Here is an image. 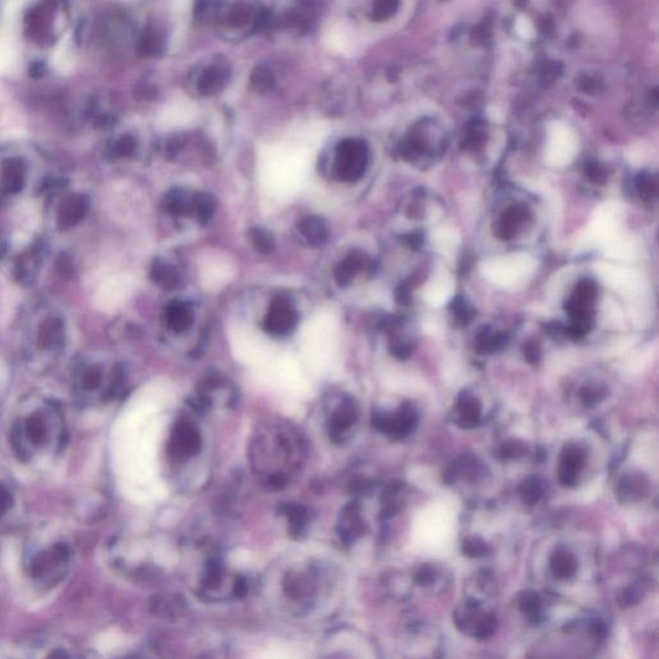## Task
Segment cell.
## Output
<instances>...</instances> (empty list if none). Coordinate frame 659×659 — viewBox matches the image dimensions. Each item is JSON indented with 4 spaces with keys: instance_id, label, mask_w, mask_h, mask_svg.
I'll return each instance as SVG.
<instances>
[{
    "instance_id": "cell-1",
    "label": "cell",
    "mask_w": 659,
    "mask_h": 659,
    "mask_svg": "<svg viewBox=\"0 0 659 659\" xmlns=\"http://www.w3.org/2000/svg\"><path fill=\"white\" fill-rule=\"evenodd\" d=\"M309 158L304 147L274 145L264 149L260 160L264 186L279 196L294 193L304 181Z\"/></svg>"
},
{
    "instance_id": "cell-2",
    "label": "cell",
    "mask_w": 659,
    "mask_h": 659,
    "mask_svg": "<svg viewBox=\"0 0 659 659\" xmlns=\"http://www.w3.org/2000/svg\"><path fill=\"white\" fill-rule=\"evenodd\" d=\"M479 269L482 276L496 286L514 288L535 273V260L526 253H519L483 260Z\"/></svg>"
},
{
    "instance_id": "cell-3",
    "label": "cell",
    "mask_w": 659,
    "mask_h": 659,
    "mask_svg": "<svg viewBox=\"0 0 659 659\" xmlns=\"http://www.w3.org/2000/svg\"><path fill=\"white\" fill-rule=\"evenodd\" d=\"M578 152V142L575 132L561 121H554L549 126L547 143L545 149V164L552 168H564L570 164Z\"/></svg>"
},
{
    "instance_id": "cell-4",
    "label": "cell",
    "mask_w": 659,
    "mask_h": 659,
    "mask_svg": "<svg viewBox=\"0 0 659 659\" xmlns=\"http://www.w3.org/2000/svg\"><path fill=\"white\" fill-rule=\"evenodd\" d=\"M338 325L332 316L321 314L309 322L303 330V348L314 360L327 357L336 340Z\"/></svg>"
},
{
    "instance_id": "cell-5",
    "label": "cell",
    "mask_w": 659,
    "mask_h": 659,
    "mask_svg": "<svg viewBox=\"0 0 659 659\" xmlns=\"http://www.w3.org/2000/svg\"><path fill=\"white\" fill-rule=\"evenodd\" d=\"M599 279L609 288L626 297H639L646 291V280L637 269L619 264H596Z\"/></svg>"
},
{
    "instance_id": "cell-6",
    "label": "cell",
    "mask_w": 659,
    "mask_h": 659,
    "mask_svg": "<svg viewBox=\"0 0 659 659\" xmlns=\"http://www.w3.org/2000/svg\"><path fill=\"white\" fill-rule=\"evenodd\" d=\"M622 209L616 202L609 201L599 206L579 244L602 246L607 239L622 230Z\"/></svg>"
},
{
    "instance_id": "cell-7",
    "label": "cell",
    "mask_w": 659,
    "mask_h": 659,
    "mask_svg": "<svg viewBox=\"0 0 659 659\" xmlns=\"http://www.w3.org/2000/svg\"><path fill=\"white\" fill-rule=\"evenodd\" d=\"M134 281L129 274H117L105 281L93 297L94 306L102 312L115 311L132 293Z\"/></svg>"
},
{
    "instance_id": "cell-8",
    "label": "cell",
    "mask_w": 659,
    "mask_h": 659,
    "mask_svg": "<svg viewBox=\"0 0 659 659\" xmlns=\"http://www.w3.org/2000/svg\"><path fill=\"white\" fill-rule=\"evenodd\" d=\"M196 116V105L190 99L179 97L165 105L158 115V125L163 129H179L193 123Z\"/></svg>"
},
{
    "instance_id": "cell-9",
    "label": "cell",
    "mask_w": 659,
    "mask_h": 659,
    "mask_svg": "<svg viewBox=\"0 0 659 659\" xmlns=\"http://www.w3.org/2000/svg\"><path fill=\"white\" fill-rule=\"evenodd\" d=\"M232 264L223 256H209L200 268V277L202 286L209 290H215L228 282L232 277Z\"/></svg>"
},
{
    "instance_id": "cell-10",
    "label": "cell",
    "mask_w": 659,
    "mask_h": 659,
    "mask_svg": "<svg viewBox=\"0 0 659 659\" xmlns=\"http://www.w3.org/2000/svg\"><path fill=\"white\" fill-rule=\"evenodd\" d=\"M453 291H454V282L451 274L440 269L431 276L422 294H424V299L428 302L429 304L439 308L451 300Z\"/></svg>"
},
{
    "instance_id": "cell-11",
    "label": "cell",
    "mask_w": 659,
    "mask_h": 659,
    "mask_svg": "<svg viewBox=\"0 0 659 659\" xmlns=\"http://www.w3.org/2000/svg\"><path fill=\"white\" fill-rule=\"evenodd\" d=\"M297 322L294 309L288 302L279 299L273 303L271 311L265 320V329L274 335H283L293 329Z\"/></svg>"
},
{
    "instance_id": "cell-12",
    "label": "cell",
    "mask_w": 659,
    "mask_h": 659,
    "mask_svg": "<svg viewBox=\"0 0 659 659\" xmlns=\"http://www.w3.org/2000/svg\"><path fill=\"white\" fill-rule=\"evenodd\" d=\"M600 247L604 254L613 260L630 262L634 260L637 256L636 239L622 230L612 236L609 239H607Z\"/></svg>"
},
{
    "instance_id": "cell-13",
    "label": "cell",
    "mask_w": 659,
    "mask_h": 659,
    "mask_svg": "<svg viewBox=\"0 0 659 659\" xmlns=\"http://www.w3.org/2000/svg\"><path fill=\"white\" fill-rule=\"evenodd\" d=\"M585 462V452L576 445L565 447L561 453L559 478L564 486L576 484L577 475Z\"/></svg>"
},
{
    "instance_id": "cell-14",
    "label": "cell",
    "mask_w": 659,
    "mask_h": 659,
    "mask_svg": "<svg viewBox=\"0 0 659 659\" xmlns=\"http://www.w3.org/2000/svg\"><path fill=\"white\" fill-rule=\"evenodd\" d=\"M172 447L175 452H182V454L198 453L201 447V438L198 429L188 421H181L174 430Z\"/></svg>"
},
{
    "instance_id": "cell-15",
    "label": "cell",
    "mask_w": 659,
    "mask_h": 659,
    "mask_svg": "<svg viewBox=\"0 0 659 659\" xmlns=\"http://www.w3.org/2000/svg\"><path fill=\"white\" fill-rule=\"evenodd\" d=\"M325 44L331 52L346 56L355 50V36L348 26L336 24L325 34Z\"/></svg>"
},
{
    "instance_id": "cell-16",
    "label": "cell",
    "mask_w": 659,
    "mask_h": 659,
    "mask_svg": "<svg viewBox=\"0 0 659 659\" xmlns=\"http://www.w3.org/2000/svg\"><path fill=\"white\" fill-rule=\"evenodd\" d=\"M52 65L58 74H68L74 68V56L71 52V35L67 33L52 54Z\"/></svg>"
},
{
    "instance_id": "cell-17",
    "label": "cell",
    "mask_w": 659,
    "mask_h": 659,
    "mask_svg": "<svg viewBox=\"0 0 659 659\" xmlns=\"http://www.w3.org/2000/svg\"><path fill=\"white\" fill-rule=\"evenodd\" d=\"M355 416L357 413H355L353 404L344 403L341 407H339L338 411L330 424V433L335 440H340V437H343V434L348 431V429L353 425V422L357 419Z\"/></svg>"
},
{
    "instance_id": "cell-18",
    "label": "cell",
    "mask_w": 659,
    "mask_h": 659,
    "mask_svg": "<svg viewBox=\"0 0 659 659\" xmlns=\"http://www.w3.org/2000/svg\"><path fill=\"white\" fill-rule=\"evenodd\" d=\"M18 62L15 41L12 35L4 31H0V74H8L13 71Z\"/></svg>"
},
{
    "instance_id": "cell-19",
    "label": "cell",
    "mask_w": 659,
    "mask_h": 659,
    "mask_svg": "<svg viewBox=\"0 0 659 659\" xmlns=\"http://www.w3.org/2000/svg\"><path fill=\"white\" fill-rule=\"evenodd\" d=\"M299 230L305 239L313 245H321L327 239V228L317 216L305 218L299 225Z\"/></svg>"
},
{
    "instance_id": "cell-20",
    "label": "cell",
    "mask_w": 659,
    "mask_h": 659,
    "mask_svg": "<svg viewBox=\"0 0 659 659\" xmlns=\"http://www.w3.org/2000/svg\"><path fill=\"white\" fill-rule=\"evenodd\" d=\"M430 239L433 242V246L437 249L438 251L443 254H450L454 251V249L459 246L460 244V235L450 228H437L431 232Z\"/></svg>"
},
{
    "instance_id": "cell-21",
    "label": "cell",
    "mask_w": 659,
    "mask_h": 659,
    "mask_svg": "<svg viewBox=\"0 0 659 659\" xmlns=\"http://www.w3.org/2000/svg\"><path fill=\"white\" fill-rule=\"evenodd\" d=\"M166 318H168L169 326L174 331L182 332L190 327L191 322H192V311L187 305L177 303L169 306Z\"/></svg>"
},
{
    "instance_id": "cell-22",
    "label": "cell",
    "mask_w": 659,
    "mask_h": 659,
    "mask_svg": "<svg viewBox=\"0 0 659 659\" xmlns=\"http://www.w3.org/2000/svg\"><path fill=\"white\" fill-rule=\"evenodd\" d=\"M551 567L558 578H569L576 573L577 561L568 552L559 551L552 556Z\"/></svg>"
},
{
    "instance_id": "cell-23",
    "label": "cell",
    "mask_w": 659,
    "mask_h": 659,
    "mask_svg": "<svg viewBox=\"0 0 659 659\" xmlns=\"http://www.w3.org/2000/svg\"><path fill=\"white\" fill-rule=\"evenodd\" d=\"M646 492V482L639 477H625L619 483V496L626 498H639Z\"/></svg>"
},
{
    "instance_id": "cell-24",
    "label": "cell",
    "mask_w": 659,
    "mask_h": 659,
    "mask_svg": "<svg viewBox=\"0 0 659 659\" xmlns=\"http://www.w3.org/2000/svg\"><path fill=\"white\" fill-rule=\"evenodd\" d=\"M25 430L34 445H43L47 440V428L40 417H30L26 422Z\"/></svg>"
},
{
    "instance_id": "cell-25",
    "label": "cell",
    "mask_w": 659,
    "mask_h": 659,
    "mask_svg": "<svg viewBox=\"0 0 659 659\" xmlns=\"http://www.w3.org/2000/svg\"><path fill=\"white\" fill-rule=\"evenodd\" d=\"M520 494L524 500V503L533 505L540 500L542 496V486L540 480L535 478H528L521 486H520Z\"/></svg>"
},
{
    "instance_id": "cell-26",
    "label": "cell",
    "mask_w": 659,
    "mask_h": 659,
    "mask_svg": "<svg viewBox=\"0 0 659 659\" xmlns=\"http://www.w3.org/2000/svg\"><path fill=\"white\" fill-rule=\"evenodd\" d=\"M541 608H542L541 600L535 593H526L523 595V598H520V609L527 613L531 618L535 619L540 617Z\"/></svg>"
},
{
    "instance_id": "cell-27",
    "label": "cell",
    "mask_w": 659,
    "mask_h": 659,
    "mask_svg": "<svg viewBox=\"0 0 659 659\" xmlns=\"http://www.w3.org/2000/svg\"><path fill=\"white\" fill-rule=\"evenodd\" d=\"M462 550L470 558H480V556H486L488 554H491L489 546L486 542H483L480 538L466 540L462 545Z\"/></svg>"
},
{
    "instance_id": "cell-28",
    "label": "cell",
    "mask_w": 659,
    "mask_h": 659,
    "mask_svg": "<svg viewBox=\"0 0 659 659\" xmlns=\"http://www.w3.org/2000/svg\"><path fill=\"white\" fill-rule=\"evenodd\" d=\"M251 239L254 242L256 249L262 253H268L274 247V239L269 232L264 230H253L251 231Z\"/></svg>"
},
{
    "instance_id": "cell-29",
    "label": "cell",
    "mask_w": 659,
    "mask_h": 659,
    "mask_svg": "<svg viewBox=\"0 0 659 659\" xmlns=\"http://www.w3.org/2000/svg\"><path fill=\"white\" fill-rule=\"evenodd\" d=\"M526 451H527L526 445H523L521 442H518V440L506 442L501 448V453H503V457H505V459H517V457L523 456Z\"/></svg>"
},
{
    "instance_id": "cell-30",
    "label": "cell",
    "mask_w": 659,
    "mask_h": 659,
    "mask_svg": "<svg viewBox=\"0 0 659 659\" xmlns=\"http://www.w3.org/2000/svg\"><path fill=\"white\" fill-rule=\"evenodd\" d=\"M515 30L523 39H531L535 35V27L533 24L529 21V18L526 16L518 17L515 22Z\"/></svg>"
},
{
    "instance_id": "cell-31",
    "label": "cell",
    "mask_w": 659,
    "mask_h": 659,
    "mask_svg": "<svg viewBox=\"0 0 659 659\" xmlns=\"http://www.w3.org/2000/svg\"><path fill=\"white\" fill-rule=\"evenodd\" d=\"M434 577H436L434 569L431 568V567H429V565H424V567H421V568L417 570L415 579H416V582L420 584V585H430V584H433Z\"/></svg>"
},
{
    "instance_id": "cell-32",
    "label": "cell",
    "mask_w": 659,
    "mask_h": 659,
    "mask_svg": "<svg viewBox=\"0 0 659 659\" xmlns=\"http://www.w3.org/2000/svg\"><path fill=\"white\" fill-rule=\"evenodd\" d=\"M628 161L635 166L643 164L646 161V152L640 146H636L628 151Z\"/></svg>"
},
{
    "instance_id": "cell-33",
    "label": "cell",
    "mask_w": 659,
    "mask_h": 659,
    "mask_svg": "<svg viewBox=\"0 0 659 659\" xmlns=\"http://www.w3.org/2000/svg\"><path fill=\"white\" fill-rule=\"evenodd\" d=\"M12 505V496L8 489L3 484H0V517H3Z\"/></svg>"
},
{
    "instance_id": "cell-34",
    "label": "cell",
    "mask_w": 659,
    "mask_h": 659,
    "mask_svg": "<svg viewBox=\"0 0 659 659\" xmlns=\"http://www.w3.org/2000/svg\"><path fill=\"white\" fill-rule=\"evenodd\" d=\"M643 593L642 587H639V586H631L630 588H627L626 591H625V600H626L627 604L632 605V604H636V602L642 599Z\"/></svg>"
}]
</instances>
